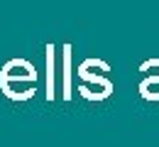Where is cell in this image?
<instances>
[{"label":"cell","instance_id":"obj_4","mask_svg":"<svg viewBox=\"0 0 159 147\" xmlns=\"http://www.w3.org/2000/svg\"><path fill=\"white\" fill-rule=\"evenodd\" d=\"M61 52H64V57H61V66H64V98L69 101L71 98V52H74V47L71 44H64L61 47Z\"/></svg>","mask_w":159,"mask_h":147},{"label":"cell","instance_id":"obj_3","mask_svg":"<svg viewBox=\"0 0 159 147\" xmlns=\"http://www.w3.org/2000/svg\"><path fill=\"white\" fill-rule=\"evenodd\" d=\"M139 71H142V74L154 71V74L144 76L142 84H139L142 98H144V101H159V57H157V59H147V62H142V64H139Z\"/></svg>","mask_w":159,"mask_h":147},{"label":"cell","instance_id":"obj_1","mask_svg":"<svg viewBox=\"0 0 159 147\" xmlns=\"http://www.w3.org/2000/svg\"><path fill=\"white\" fill-rule=\"evenodd\" d=\"M0 93L10 101H30L37 93V69L27 59H10L0 69Z\"/></svg>","mask_w":159,"mask_h":147},{"label":"cell","instance_id":"obj_2","mask_svg":"<svg viewBox=\"0 0 159 147\" xmlns=\"http://www.w3.org/2000/svg\"><path fill=\"white\" fill-rule=\"evenodd\" d=\"M81 79V86H79V93L88 101H105L110 93H113V81L105 76L110 74V64L98 59V57H88L79 64L76 69Z\"/></svg>","mask_w":159,"mask_h":147},{"label":"cell","instance_id":"obj_5","mask_svg":"<svg viewBox=\"0 0 159 147\" xmlns=\"http://www.w3.org/2000/svg\"><path fill=\"white\" fill-rule=\"evenodd\" d=\"M47 98L52 101L54 98V52H57V47L54 44H47Z\"/></svg>","mask_w":159,"mask_h":147}]
</instances>
